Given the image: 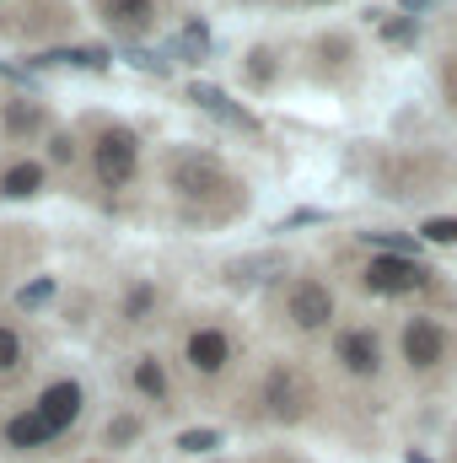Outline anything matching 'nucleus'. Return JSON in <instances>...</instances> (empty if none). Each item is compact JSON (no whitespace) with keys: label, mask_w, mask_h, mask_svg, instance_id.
Masks as SVG:
<instances>
[{"label":"nucleus","mask_w":457,"mask_h":463,"mask_svg":"<svg viewBox=\"0 0 457 463\" xmlns=\"http://www.w3.org/2000/svg\"><path fill=\"white\" fill-rule=\"evenodd\" d=\"M360 286L371 297H420V291H431V269L409 253H377L360 269Z\"/></svg>","instance_id":"nucleus-2"},{"label":"nucleus","mask_w":457,"mask_h":463,"mask_svg":"<svg viewBox=\"0 0 457 463\" xmlns=\"http://www.w3.org/2000/svg\"><path fill=\"white\" fill-rule=\"evenodd\" d=\"M38 184H43V167H38V162H16V167L5 173V194H11V200L38 194Z\"/></svg>","instance_id":"nucleus-14"},{"label":"nucleus","mask_w":457,"mask_h":463,"mask_svg":"<svg viewBox=\"0 0 457 463\" xmlns=\"http://www.w3.org/2000/svg\"><path fill=\"white\" fill-rule=\"evenodd\" d=\"M54 437H60V431H54V426H49L38 410H27V415H11V420H5V442H11L16 453H27V448H43V442H54Z\"/></svg>","instance_id":"nucleus-11"},{"label":"nucleus","mask_w":457,"mask_h":463,"mask_svg":"<svg viewBox=\"0 0 457 463\" xmlns=\"http://www.w3.org/2000/svg\"><path fill=\"white\" fill-rule=\"evenodd\" d=\"M189 98H194V103H200L205 114L227 118V124H237V129H258V118L247 114V109H237V103H231L221 87H189Z\"/></svg>","instance_id":"nucleus-12"},{"label":"nucleus","mask_w":457,"mask_h":463,"mask_svg":"<svg viewBox=\"0 0 457 463\" xmlns=\"http://www.w3.org/2000/svg\"><path fill=\"white\" fill-rule=\"evenodd\" d=\"M135 437H140V420H129V415L108 426V442H114V448H124V442H135Z\"/></svg>","instance_id":"nucleus-21"},{"label":"nucleus","mask_w":457,"mask_h":463,"mask_svg":"<svg viewBox=\"0 0 457 463\" xmlns=\"http://www.w3.org/2000/svg\"><path fill=\"white\" fill-rule=\"evenodd\" d=\"M269 60H275V54H264V49L253 54V65H247V71H253V81H269V76H275V65H269Z\"/></svg>","instance_id":"nucleus-22"},{"label":"nucleus","mask_w":457,"mask_h":463,"mask_svg":"<svg viewBox=\"0 0 457 463\" xmlns=\"http://www.w3.org/2000/svg\"><path fill=\"white\" fill-rule=\"evenodd\" d=\"M404 5H409V11H420V5H425V0H404Z\"/></svg>","instance_id":"nucleus-25"},{"label":"nucleus","mask_w":457,"mask_h":463,"mask_svg":"<svg viewBox=\"0 0 457 463\" xmlns=\"http://www.w3.org/2000/svg\"><path fill=\"white\" fill-rule=\"evenodd\" d=\"M420 237H425V242H442V248H452V242H457V216H431V222L420 227Z\"/></svg>","instance_id":"nucleus-15"},{"label":"nucleus","mask_w":457,"mask_h":463,"mask_svg":"<svg viewBox=\"0 0 457 463\" xmlns=\"http://www.w3.org/2000/svg\"><path fill=\"white\" fill-rule=\"evenodd\" d=\"M382 38H387V43H415V22H409V16H398V22H382Z\"/></svg>","instance_id":"nucleus-20"},{"label":"nucleus","mask_w":457,"mask_h":463,"mask_svg":"<svg viewBox=\"0 0 457 463\" xmlns=\"http://www.w3.org/2000/svg\"><path fill=\"white\" fill-rule=\"evenodd\" d=\"M447 329H442V318L436 313H409L404 324H398V361L415 372V377H431V372H442L447 366Z\"/></svg>","instance_id":"nucleus-1"},{"label":"nucleus","mask_w":457,"mask_h":463,"mask_svg":"<svg viewBox=\"0 0 457 463\" xmlns=\"http://www.w3.org/2000/svg\"><path fill=\"white\" fill-rule=\"evenodd\" d=\"M135 167H140L135 135H129V129H103V140H98V178H103L108 189H124V184L135 178Z\"/></svg>","instance_id":"nucleus-7"},{"label":"nucleus","mask_w":457,"mask_h":463,"mask_svg":"<svg viewBox=\"0 0 457 463\" xmlns=\"http://www.w3.org/2000/svg\"><path fill=\"white\" fill-rule=\"evenodd\" d=\"M183 355H189V366H194L200 377H221V372L231 366V335L227 329H216V324H205V329L189 335Z\"/></svg>","instance_id":"nucleus-8"},{"label":"nucleus","mask_w":457,"mask_h":463,"mask_svg":"<svg viewBox=\"0 0 457 463\" xmlns=\"http://www.w3.org/2000/svg\"><path fill=\"white\" fill-rule=\"evenodd\" d=\"M167 178H173V189L189 194V200H205V194L227 189V167H221L216 156H205V151H178L173 167H167Z\"/></svg>","instance_id":"nucleus-6"},{"label":"nucleus","mask_w":457,"mask_h":463,"mask_svg":"<svg viewBox=\"0 0 457 463\" xmlns=\"http://www.w3.org/2000/svg\"><path fill=\"white\" fill-rule=\"evenodd\" d=\"M135 388H140L145 399H156V404L167 399V372L156 366V355H140V361H135Z\"/></svg>","instance_id":"nucleus-13"},{"label":"nucleus","mask_w":457,"mask_h":463,"mask_svg":"<svg viewBox=\"0 0 457 463\" xmlns=\"http://www.w3.org/2000/svg\"><path fill=\"white\" fill-rule=\"evenodd\" d=\"M16 361H22V340H16V329L0 324V372H11Z\"/></svg>","instance_id":"nucleus-19"},{"label":"nucleus","mask_w":457,"mask_h":463,"mask_svg":"<svg viewBox=\"0 0 457 463\" xmlns=\"http://www.w3.org/2000/svg\"><path fill=\"white\" fill-rule=\"evenodd\" d=\"M103 22L114 33H145L156 22V0H103Z\"/></svg>","instance_id":"nucleus-10"},{"label":"nucleus","mask_w":457,"mask_h":463,"mask_svg":"<svg viewBox=\"0 0 457 463\" xmlns=\"http://www.w3.org/2000/svg\"><path fill=\"white\" fill-rule=\"evenodd\" d=\"M38 415H43L54 431H65V426L81 415V383H70V377H65V383H49V388L38 393Z\"/></svg>","instance_id":"nucleus-9"},{"label":"nucleus","mask_w":457,"mask_h":463,"mask_svg":"<svg viewBox=\"0 0 457 463\" xmlns=\"http://www.w3.org/2000/svg\"><path fill=\"white\" fill-rule=\"evenodd\" d=\"M151 302H156V286H135V291H129V302H124V318H129V324H140V318L151 313Z\"/></svg>","instance_id":"nucleus-16"},{"label":"nucleus","mask_w":457,"mask_h":463,"mask_svg":"<svg viewBox=\"0 0 457 463\" xmlns=\"http://www.w3.org/2000/svg\"><path fill=\"white\" fill-rule=\"evenodd\" d=\"M5 124H11V135H33V129L43 124V114H38V109H22V103H11Z\"/></svg>","instance_id":"nucleus-18"},{"label":"nucleus","mask_w":457,"mask_h":463,"mask_svg":"<svg viewBox=\"0 0 457 463\" xmlns=\"http://www.w3.org/2000/svg\"><path fill=\"white\" fill-rule=\"evenodd\" d=\"M178 448H183V453H216V448H221V431H183Z\"/></svg>","instance_id":"nucleus-17"},{"label":"nucleus","mask_w":457,"mask_h":463,"mask_svg":"<svg viewBox=\"0 0 457 463\" xmlns=\"http://www.w3.org/2000/svg\"><path fill=\"white\" fill-rule=\"evenodd\" d=\"M334 361H340L344 377H360V383H371L377 372H382V361H387V350H382V335L371 329V324H350L334 335Z\"/></svg>","instance_id":"nucleus-5"},{"label":"nucleus","mask_w":457,"mask_h":463,"mask_svg":"<svg viewBox=\"0 0 457 463\" xmlns=\"http://www.w3.org/2000/svg\"><path fill=\"white\" fill-rule=\"evenodd\" d=\"M409 463H425V458H420V453H415V458H409Z\"/></svg>","instance_id":"nucleus-26"},{"label":"nucleus","mask_w":457,"mask_h":463,"mask_svg":"<svg viewBox=\"0 0 457 463\" xmlns=\"http://www.w3.org/2000/svg\"><path fill=\"white\" fill-rule=\"evenodd\" d=\"M49 291H54L49 280H38V286H27V291H22V307H38V302H49Z\"/></svg>","instance_id":"nucleus-23"},{"label":"nucleus","mask_w":457,"mask_h":463,"mask_svg":"<svg viewBox=\"0 0 457 463\" xmlns=\"http://www.w3.org/2000/svg\"><path fill=\"white\" fill-rule=\"evenodd\" d=\"M334 313H340V302H334V291H329L318 275H302V280L285 291V318H291V329H302V335H323V329L334 324Z\"/></svg>","instance_id":"nucleus-3"},{"label":"nucleus","mask_w":457,"mask_h":463,"mask_svg":"<svg viewBox=\"0 0 457 463\" xmlns=\"http://www.w3.org/2000/svg\"><path fill=\"white\" fill-rule=\"evenodd\" d=\"M70 156H76V140H70V135H60V140H54V162H70Z\"/></svg>","instance_id":"nucleus-24"},{"label":"nucleus","mask_w":457,"mask_h":463,"mask_svg":"<svg viewBox=\"0 0 457 463\" xmlns=\"http://www.w3.org/2000/svg\"><path fill=\"white\" fill-rule=\"evenodd\" d=\"M264 410L275 415V420H302L307 410H312V383H307V372L302 366H291V361H280V366H269V377H264Z\"/></svg>","instance_id":"nucleus-4"}]
</instances>
